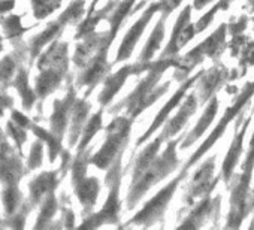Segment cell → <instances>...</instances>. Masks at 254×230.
<instances>
[{"label":"cell","instance_id":"1","mask_svg":"<svg viewBox=\"0 0 254 230\" xmlns=\"http://www.w3.org/2000/svg\"><path fill=\"white\" fill-rule=\"evenodd\" d=\"M180 61V57L174 56V57H166V58H160L156 63H150L148 67V73L147 76L138 84V87L127 96L123 102H118L111 112L117 114L120 109H126L127 114H129L130 118H136L139 114H142L147 108H150L156 100H159V97H162L171 87V81H168L165 85L157 87L163 72L169 67H175Z\"/></svg>","mask_w":254,"mask_h":230},{"label":"cell","instance_id":"2","mask_svg":"<svg viewBox=\"0 0 254 230\" xmlns=\"http://www.w3.org/2000/svg\"><path fill=\"white\" fill-rule=\"evenodd\" d=\"M180 141L181 138L168 142L166 150L160 156H157L139 175L132 176V185L127 194V209H133L153 185L159 184L178 168L180 160L177 159V145Z\"/></svg>","mask_w":254,"mask_h":230},{"label":"cell","instance_id":"3","mask_svg":"<svg viewBox=\"0 0 254 230\" xmlns=\"http://www.w3.org/2000/svg\"><path fill=\"white\" fill-rule=\"evenodd\" d=\"M254 169V133L250 141L248 153L245 162L242 163V171L239 175H235V182L232 181L227 188H230V212L227 217L226 227L238 229L244 221L245 215L250 212V182Z\"/></svg>","mask_w":254,"mask_h":230},{"label":"cell","instance_id":"4","mask_svg":"<svg viewBox=\"0 0 254 230\" xmlns=\"http://www.w3.org/2000/svg\"><path fill=\"white\" fill-rule=\"evenodd\" d=\"M133 121L135 120L130 117H115L106 129L108 136L103 147L90 162L100 169H106L118 157H123L126 145L129 142V133Z\"/></svg>","mask_w":254,"mask_h":230},{"label":"cell","instance_id":"5","mask_svg":"<svg viewBox=\"0 0 254 230\" xmlns=\"http://www.w3.org/2000/svg\"><path fill=\"white\" fill-rule=\"evenodd\" d=\"M226 32H227V26L221 24L218 27V30H215L208 39H205L194 50H191L184 57H181L178 64L175 66L177 67L175 79L186 81L189 78V73L193 70V67L197 66L199 63H202L205 57H209L214 61H217L226 47Z\"/></svg>","mask_w":254,"mask_h":230},{"label":"cell","instance_id":"6","mask_svg":"<svg viewBox=\"0 0 254 230\" xmlns=\"http://www.w3.org/2000/svg\"><path fill=\"white\" fill-rule=\"evenodd\" d=\"M187 176V171L184 169L183 173H180L174 181H171L168 185H165L154 197H151L145 206L127 223V226H132V224H141V226H153L154 223L163 220L165 217V212H166V208L174 196V193L177 191L180 182Z\"/></svg>","mask_w":254,"mask_h":230},{"label":"cell","instance_id":"7","mask_svg":"<svg viewBox=\"0 0 254 230\" xmlns=\"http://www.w3.org/2000/svg\"><path fill=\"white\" fill-rule=\"evenodd\" d=\"M121 157H118L111 166L109 172L106 175V185L109 187V196L102 208V211L94 215L91 220L93 221H84L82 226L87 227H97L105 223H118V215L121 209V202H120V181H121Z\"/></svg>","mask_w":254,"mask_h":230},{"label":"cell","instance_id":"8","mask_svg":"<svg viewBox=\"0 0 254 230\" xmlns=\"http://www.w3.org/2000/svg\"><path fill=\"white\" fill-rule=\"evenodd\" d=\"M253 94H254V81H251V82H247V85L242 88V91H241V94L235 99V102H233V105L230 106V108H227L226 109V112H224V115L221 117V120L218 121V124H217V127L214 129V132L209 135V138L202 144V147L189 159V162L186 163V166H184V169L187 171L189 168H191L221 136H223V133H224V130H226V127H227V124L236 117V115L239 114V112H242V109L245 108V105L250 102V99L253 97Z\"/></svg>","mask_w":254,"mask_h":230},{"label":"cell","instance_id":"9","mask_svg":"<svg viewBox=\"0 0 254 230\" xmlns=\"http://www.w3.org/2000/svg\"><path fill=\"white\" fill-rule=\"evenodd\" d=\"M214 171H215V156H211L194 173L193 179L190 181V184L187 185V194L184 196V202L191 206L193 205V200L199 196H203L209 191H212L218 182V179L221 178L217 176L215 179H212V175H214Z\"/></svg>","mask_w":254,"mask_h":230},{"label":"cell","instance_id":"10","mask_svg":"<svg viewBox=\"0 0 254 230\" xmlns=\"http://www.w3.org/2000/svg\"><path fill=\"white\" fill-rule=\"evenodd\" d=\"M253 118V114H250L247 120L242 121V112H241V117L238 118V123L235 126V138L232 141V145L226 154V159L223 162V166H221V178L223 181L226 182V185H229V182L232 181L233 178V171L236 168V165L239 163V159H241V154L244 151V138H245V133H247V129L250 126V121Z\"/></svg>","mask_w":254,"mask_h":230},{"label":"cell","instance_id":"11","mask_svg":"<svg viewBox=\"0 0 254 230\" xmlns=\"http://www.w3.org/2000/svg\"><path fill=\"white\" fill-rule=\"evenodd\" d=\"M156 12H160V3H159V2L150 5L148 9L141 15V18L130 27L129 32L126 33L124 41L121 42V45H120V48H118V54H117V57H115V63L124 61V60H127V58H129V57L132 56V53H133V50H135L138 41H139V38H141L142 33L145 32V29H147L150 20L153 18V15H154Z\"/></svg>","mask_w":254,"mask_h":230},{"label":"cell","instance_id":"12","mask_svg":"<svg viewBox=\"0 0 254 230\" xmlns=\"http://www.w3.org/2000/svg\"><path fill=\"white\" fill-rule=\"evenodd\" d=\"M190 14H191V6H186L184 11L180 14L177 24L174 27L169 45L166 47V50L162 53L160 58H166V57H174L178 54V51L193 39V36L197 33L196 32V26L190 24Z\"/></svg>","mask_w":254,"mask_h":230},{"label":"cell","instance_id":"13","mask_svg":"<svg viewBox=\"0 0 254 230\" xmlns=\"http://www.w3.org/2000/svg\"><path fill=\"white\" fill-rule=\"evenodd\" d=\"M150 67V61L148 63H135V64H127L124 67H121L118 72H115L114 75H108L106 81H105V87L103 91L99 96V102L102 106H106L111 103V100L114 99V96L121 90V87L124 85L126 79L130 75H141L142 72L148 70Z\"/></svg>","mask_w":254,"mask_h":230},{"label":"cell","instance_id":"14","mask_svg":"<svg viewBox=\"0 0 254 230\" xmlns=\"http://www.w3.org/2000/svg\"><path fill=\"white\" fill-rule=\"evenodd\" d=\"M230 79H232V76L229 75V70L221 63L215 61L214 66L209 70L203 72L200 76V84L197 85L199 103L203 105L211 97H214L215 91H218V88Z\"/></svg>","mask_w":254,"mask_h":230},{"label":"cell","instance_id":"15","mask_svg":"<svg viewBox=\"0 0 254 230\" xmlns=\"http://www.w3.org/2000/svg\"><path fill=\"white\" fill-rule=\"evenodd\" d=\"M203 72H205V70L202 69V70H200L199 73H196L193 78H187V79L183 82V85L175 91V94L169 99V102H168V103L162 108V111L157 114V117L154 118V121H153V124L150 126V129H148V130H147V132H145V133L138 139L136 147H139L141 144H144L145 141H148V139L151 138V135H153V133H154L160 126H163V124L166 123V120H168V117H169V114L172 112V109H174V108L181 102V99L186 96L187 90H189V88L196 82V81H199V79H200V76H202V73H203Z\"/></svg>","mask_w":254,"mask_h":230},{"label":"cell","instance_id":"16","mask_svg":"<svg viewBox=\"0 0 254 230\" xmlns=\"http://www.w3.org/2000/svg\"><path fill=\"white\" fill-rule=\"evenodd\" d=\"M220 200H221V196H217L212 200L211 199V191L206 193L205 197L202 199V202L191 209V212L189 214L186 221L181 223V226L183 227H200L206 220H209L212 217H215L218 220Z\"/></svg>","mask_w":254,"mask_h":230},{"label":"cell","instance_id":"17","mask_svg":"<svg viewBox=\"0 0 254 230\" xmlns=\"http://www.w3.org/2000/svg\"><path fill=\"white\" fill-rule=\"evenodd\" d=\"M197 105H199V99H197V94L196 93H191L189 94V97L186 99V102L183 103V106L180 108L178 114L175 115V117L169 121L165 123V127L162 130V136L165 138V141L174 138L177 133L181 132V129L187 124L189 118L191 117V115H194L196 109H197Z\"/></svg>","mask_w":254,"mask_h":230},{"label":"cell","instance_id":"18","mask_svg":"<svg viewBox=\"0 0 254 230\" xmlns=\"http://www.w3.org/2000/svg\"><path fill=\"white\" fill-rule=\"evenodd\" d=\"M217 111H218V99L214 96V97L209 99V102H208V105H206V108H205V111H203V114H202L200 120L197 121L196 127H194V129L186 136V139L181 142V148H183V150H186V148H189L190 145H193V144H194V142L208 130V127L211 126L212 120L215 118Z\"/></svg>","mask_w":254,"mask_h":230},{"label":"cell","instance_id":"19","mask_svg":"<svg viewBox=\"0 0 254 230\" xmlns=\"http://www.w3.org/2000/svg\"><path fill=\"white\" fill-rule=\"evenodd\" d=\"M76 182V194L81 200V203L84 205V208H87V212H90L99 197V181L96 178H88L85 179L84 176L75 179Z\"/></svg>","mask_w":254,"mask_h":230},{"label":"cell","instance_id":"20","mask_svg":"<svg viewBox=\"0 0 254 230\" xmlns=\"http://www.w3.org/2000/svg\"><path fill=\"white\" fill-rule=\"evenodd\" d=\"M165 21H166V17L162 15V18L157 21V24L154 26L151 35H150V39L148 42L145 44V47L142 48V53L139 56V63H148L151 61V58L154 57V54L159 51L162 42H163V38H165Z\"/></svg>","mask_w":254,"mask_h":230},{"label":"cell","instance_id":"21","mask_svg":"<svg viewBox=\"0 0 254 230\" xmlns=\"http://www.w3.org/2000/svg\"><path fill=\"white\" fill-rule=\"evenodd\" d=\"M102 129V111H99L97 114H94L91 120L88 121V124L85 126L84 129V133H82V141L79 144V151H84L85 147L88 145V142L94 138V135Z\"/></svg>","mask_w":254,"mask_h":230},{"label":"cell","instance_id":"22","mask_svg":"<svg viewBox=\"0 0 254 230\" xmlns=\"http://www.w3.org/2000/svg\"><path fill=\"white\" fill-rule=\"evenodd\" d=\"M88 109H90V105L85 103V102H79V103L76 105L75 117H73V124H75V127H73V130H72V138H70V142H72V144L76 142V139H78L79 126H81V123L85 120L87 114H88Z\"/></svg>","mask_w":254,"mask_h":230},{"label":"cell","instance_id":"23","mask_svg":"<svg viewBox=\"0 0 254 230\" xmlns=\"http://www.w3.org/2000/svg\"><path fill=\"white\" fill-rule=\"evenodd\" d=\"M181 2H183V0H160L159 3H160V12H162V15L168 18L174 12V9H177L180 6Z\"/></svg>","mask_w":254,"mask_h":230},{"label":"cell","instance_id":"24","mask_svg":"<svg viewBox=\"0 0 254 230\" xmlns=\"http://www.w3.org/2000/svg\"><path fill=\"white\" fill-rule=\"evenodd\" d=\"M15 200H17V194L14 190H9L6 191V196H5V203H6V208L8 211H12L14 206H15Z\"/></svg>","mask_w":254,"mask_h":230},{"label":"cell","instance_id":"25","mask_svg":"<svg viewBox=\"0 0 254 230\" xmlns=\"http://www.w3.org/2000/svg\"><path fill=\"white\" fill-rule=\"evenodd\" d=\"M212 0H194L193 2V8L196 9V11H200L202 8H205L208 3H211Z\"/></svg>","mask_w":254,"mask_h":230},{"label":"cell","instance_id":"26","mask_svg":"<svg viewBox=\"0 0 254 230\" xmlns=\"http://www.w3.org/2000/svg\"><path fill=\"white\" fill-rule=\"evenodd\" d=\"M254 209V188H253V193L250 194V211Z\"/></svg>","mask_w":254,"mask_h":230},{"label":"cell","instance_id":"27","mask_svg":"<svg viewBox=\"0 0 254 230\" xmlns=\"http://www.w3.org/2000/svg\"><path fill=\"white\" fill-rule=\"evenodd\" d=\"M221 2L224 3V6H226V9L230 6V2H233V0H221Z\"/></svg>","mask_w":254,"mask_h":230},{"label":"cell","instance_id":"28","mask_svg":"<svg viewBox=\"0 0 254 230\" xmlns=\"http://www.w3.org/2000/svg\"><path fill=\"white\" fill-rule=\"evenodd\" d=\"M250 227H251V229L254 227V220H253V223H251V226H250Z\"/></svg>","mask_w":254,"mask_h":230}]
</instances>
